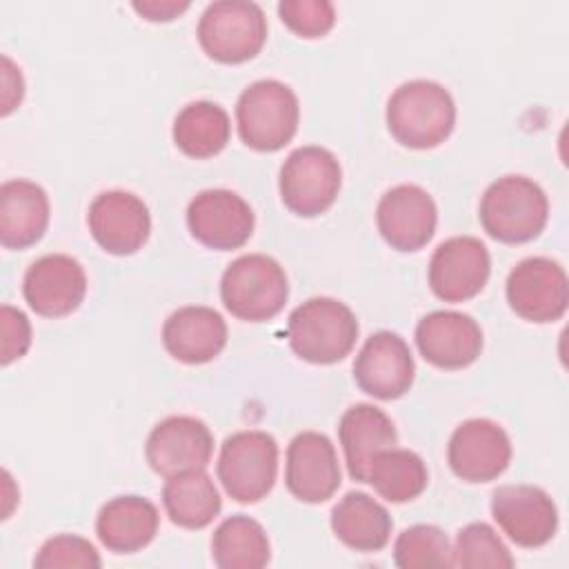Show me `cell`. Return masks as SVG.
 Masks as SVG:
<instances>
[{
	"label": "cell",
	"instance_id": "cell-35",
	"mask_svg": "<svg viewBox=\"0 0 569 569\" xmlns=\"http://www.w3.org/2000/svg\"><path fill=\"white\" fill-rule=\"evenodd\" d=\"M133 11H138L142 18L151 20V22H169L173 18H178L182 11L189 9V2H176V0H142V2H133L131 4Z\"/></svg>",
	"mask_w": 569,
	"mask_h": 569
},
{
	"label": "cell",
	"instance_id": "cell-22",
	"mask_svg": "<svg viewBox=\"0 0 569 569\" xmlns=\"http://www.w3.org/2000/svg\"><path fill=\"white\" fill-rule=\"evenodd\" d=\"M338 438L345 451L347 471L356 482H367V467L373 456L398 442L391 418L369 402H358L342 413Z\"/></svg>",
	"mask_w": 569,
	"mask_h": 569
},
{
	"label": "cell",
	"instance_id": "cell-5",
	"mask_svg": "<svg viewBox=\"0 0 569 569\" xmlns=\"http://www.w3.org/2000/svg\"><path fill=\"white\" fill-rule=\"evenodd\" d=\"M300 107L293 89L280 80L251 82L238 98L240 140L256 151H278L298 131Z\"/></svg>",
	"mask_w": 569,
	"mask_h": 569
},
{
	"label": "cell",
	"instance_id": "cell-10",
	"mask_svg": "<svg viewBox=\"0 0 569 569\" xmlns=\"http://www.w3.org/2000/svg\"><path fill=\"white\" fill-rule=\"evenodd\" d=\"M491 516L518 547H542L558 529L551 496L536 485H502L491 493Z\"/></svg>",
	"mask_w": 569,
	"mask_h": 569
},
{
	"label": "cell",
	"instance_id": "cell-23",
	"mask_svg": "<svg viewBox=\"0 0 569 569\" xmlns=\"http://www.w3.org/2000/svg\"><path fill=\"white\" fill-rule=\"evenodd\" d=\"M49 224V198L31 180H7L0 187V242L7 249L36 244Z\"/></svg>",
	"mask_w": 569,
	"mask_h": 569
},
{
	"label": "cell",
	"instance_id": "cell-24",
	"mask_svg": "<svg viewBox=\"0 0 569 569\" xmlns=\"http://www.w3.org/2000/svg\"><path fill=\"white\" fill-rule=\"evenodd\" d=\"M158 525L160 516L151 500L142 496H118L98 511L96 533L109 551L133 553L156 538Z\"/></svg>",
	"mask_w": 569,
	"mask_h": 569
},
{
	"label": "cell",
	"instance_id": "cell-20",
	"mask_svg": "<svg viewBox=\"0 0 569 569\" xmlns=\"http://www.w3.org/2000/svg\"><path fill=\"white\" fill-rule=\"evenodd\" d=\"M420 356L438 369H465L482 351L480 325L460 311H431L416 325Z\"/></svg>",
	"mask_w": 569,
	"mask_h": 569
},
{
	"label": "cell",
	"instance_id": "cell-29",
	"mask_svg": "<svg viewBox=\"0 0 569 569\" xmlns=\"http://www.w3.org/2000/svg\"><path fill=\"white\" fill-rule=\"evenodd\" d=\"M367 482L387 502H409L427 489L429 473L416 451L391 447L373 456L367 467Z\"/></svg>",
	"mask_w": 569,
	"mask_h": 569
},
{
	"label": "cell",
	"instance_id": "cell-32",
	"mask_svg": "<svg viewBox=\"0 0 569 569\" xmlns=\"http://www.w3.org/2000/svg\"><path fill=\"white\" fill-rule=\"evenodd\" d=\"M278 13L287 29L300 38H320L336 22V9L329 0H282Z\"/></svg>",
	"mask_w": 569,
	"mask_h": 569
},
{
	"label": "cell",
	"instance_id": "cell-17",
	"mask_svg": "<svg viewBox=\"0 0 569 569\" xmlns=\"http://www.w3.org/2000/svg\"><path fill=\"white\" fill-rule=\"evenodd\" d=\"M27 305L44 318L69 316L87 293L82 264L67 253H49L29 264L22 280Z\"/></svg>",
	"mask_w": 569,
	"mask_h": 569
},
{
	"label": "cell",
	"instance_id": "cell-4",
	"mask_svg": "<svg viewBox=\"0 0 569 569\" xmlns=\"http://www.w3.org/2000/svg\"><path fill=\"white\" fill-rule=\"evenodd\" d=\"M220 298L224 309L240 320H271L289 298L287 273L271 256H240L222 273Z\"/></svg>",
	"mask_w": 569,
	"mask_h": 569
},
{
	"label": "cell",
	"instance_id": "cell-3",
	"mask_svg": "<svg viewBox=\"0 0 569 569\" xmlns=\"http://www.w3.org/2000/svg\"><path fill=\"white\" fill-rule=\"evenodd\" d=\"M478 218L498 242L520 244L540 236L549 218V200L538 182L525 176H505L487 187Z\"/></svg>",
	"mask_w": 569,
	"mask_h": 569
},
{
	"label": "cell",
	"instance_id": "cell-30",
	"mask_svg": "<svg viewBox=\"0 0 569 569\" xmlns=\"http://www.w3.org/2000/svg\"><path fill=\"white\" fill-rule=\"evenodd\" d=\"M516 560L509 547L487 522H471L462 527L456 536V547L451 549V567L482 569V567H513Z\"/></svg>",
	"mask_w": 569,
	"mask_h": 569
},
{
	"label": "cell",
	"instance_id": "cell-21",
	"mask_svg": "<svg viewBox=\"0 0 569 569\" xmlns=\"http://www.w3.org/2000/svg\"><path fill=\"white\" fill-rule=\"evenodd\" d=\"M162 345L184 365H204L224 349L227 322L211 307H180L164 320Z\"/></svg>",
	"mask_w": 569,
	"mask_h": 569
},
{
	"label": "cell",
	"instance_id": "cell-27",
	"mask_svg": "<svg viewBox=\"0 0 569 569\" xmlns=\"http://www.w3.org/2000/svg\"><path fill=\"white\" fill-rule=\"evenodd\" d=\"M231 136L227 111L209 100L182 107L173 120V142L189 158H211L220 153Z\"/></svg>",
	"mask_w": 569,
	"mask_h": 569
},
{
	"label": "cell",
	"instance_id": "cell-16",
	"mask_svg": "<svg viewBox=\"0 0 569 569\" xmlns=\"http://www.w3.org/2000/svg\"><path fill=\"white\" fill-rule=\"evenodd\" d=\"M144 453L158 476L171 478L182 471L204 469L211 462L213 436L200 418L169 416L151 429Z\"/></svg>",
	"mask_w": 569,
	"mask_h": 569
},
{
	"label": "cell",
	"instance_id": "cell-8",
	"mask_svg": "<svg viewBox=\"0 0 569 569\" xmlns=\"http://www.w3.org/2000/svg\"><path fill=\"white\" fill-rule=\"evenodd\" d=\"M280 198L284 207L302 218L325 213L338 198L342 169L325 147H298L280 167Z\"/></svg>",
	"mask_w": 569,
	"mask_h": 569
},
{
	"label": "cell",
	"instance_id": "cell-6",
	"mask_svg": "<svg viewBox=\"0 0 569 569\" xmlns=\"http://www.w3.org/2000/svg\"><path fill=\"white\" fill-rule=\"evenodd\" d=\"M264 40V11L249 0L211 2L198 20V42L202 51L222 64H240L256 58Z\"/></svg>",
	"mask_w": 569,
	"mask_h": 569
},
{
	"label": "cell",
	"instance_id": "cell-7",
	"mask_svg": "<svg viewBox=\"0 0 569 569\" xmlns=\"http://www.w3.org/2000/svg\"><path fill=\"white\" fill-rule=\"evenodd\" d=\"M278 445L267 431H236L224 438L218 458V478L229 498L242 505L262 500L276 482Z\"/></svg>",
	"mask_w": 569,
	"mask_h": 569
},
{
	"label": "cell",
	"instance_id": "cell-15",
	"mask_svg": "<svg viewBox=\"0 0 569 569\" xmlns=\"http://www.w3.org/2000/svg\"><path fill=\"white\" fill-rule=\"evenodd\" d=\"M413 376L416 362L409 345L393 331L371 333L353 360L356 385L378 400L405 396L413 385Z\"/></svg>",
	"mask_w": 569,
	"mask_h": 569
},
{
	"label": "cell",
	"instance_id": "cell-34",
	"mask_svg": "<svg viewBox=\"0 0 569 569\" xmlns=\"http://www.w3.org/2000/svg\"><path fill=\"white\" fill-rule=\"evenodd\" d=\"M0 362L11 365L13 360H20L29 347H31V325L29 318L11 307H0Z\"/></svg>",
	"mask_w": 569,
	"mask_h": 569
},
{
	"label": "cell",
	"instance_id": "cell-2",
	"mask_svg": "<svg viewBox=\"0 0 569 569\" xmlns=\"http://www.w3.org/2000/svg\"><path fill=\"white\" fill-rule=\"evenodd\" d=\"M358 331L353 311L345 302L327 296L298 305L287 322L291 351L313 365H333L349 356Z\"/></svg>",
	"mask_w": 569,
	"mask_h": 569
},
{
	"label": "cell",
	"instance_id": "cell-31",
	"mask_svg": "<svg viewBox=\"0 0 569 569\" xmlns=\"http://www.w3.org/2000/svg\"><path fill=\"white\" fill-rule=\"evenodd\" d=\"M393 562L400 569L451 567L449 538L436 525H413V527H407L396 538Z\"/></svg>",
	"mask_w": 569,
	"mask_h": 569
},
{
	"label": "cell",
	"instance_id": "cell-14",
	"mask_svg": "<svg viewBox=\"0 0 569 569\" xmlns=\"http://www.w3.org/2000/svg\"><path fill=\"white\" fill-rule=\"evenodd\" d=\"M93 240L113 256H131L149 240L151 216L147 204L131 191H102L87 213Z\"/></svg>",
	"mask_w": 569,
	"mask_h": 569
},
{
	"label": "cell",
	"instance_id": "cell-9",
	"mask_svg": "<svg viewBox=\"0 0 569 569\" xmlns=\"http://www.w3.org/2000/svg\"><path fill=\"white\" fill-rule=\"evenodd\" d=\"M507 302L522 320H560L569 302L565 269L545 256L520 260L507 278Z\"/></svg>",
	"mask_w": 569,
	"mask_h": 569
},
{
	"label": "cell",
	"instance_id": "cell-33",
	"mask_svg": "<svg viewBox=\"0 0 569 569\" xmlns=\"http://www.w3.org/2000/svg\"><path fill=\"white\" fill-rule=\"evenodd\" d=\"M102 560L96 551V547L73 533H60L49 538L38 556L33 558V567L38 569H51V567H100Z\"/></svg>",
	"mask_w": 569,
	"mask_h": 569
},
{
	"label": "cell",
	"instance_id": "cell-1",
	"mask_svg": "<svg viewBox=\"0 0 569 569\" xmlns=\"http://www.w3.org/2000/svg\"><path fill=\"white\" fill-rule=\"evenodd\" d=\"M456 124L451 93L433 80H409L387 102V127L409 149H433L445 142Z\"/></svg>",
	"mask_w": 569,
	"mask_h": 569
},
{
	"label": "cell",
	"instance_id": "cell-26",
	"mask_svg": "<svg viewBox=\"0 0 569 569\" xmlns=\"http://www.w3.org/2000/svg\"><path fill=\"white\" fill-rule=\"evenodd\" d=\"M162 505L169 520L182 529H202L220 513L222 500L204 469H191L167 478Z\"/></svg>",
	"mask_w": 569,
	"mask_h": 569
},
{
	"label": "cell",
	"instance_id": "cell-12",
	"mask_svg": "<svg viewBox=\"0 0 569 569\" xmlns=\"http://www.w3.org/2000/svg\"><path fill=\"white\" fill-rule=\"evenodd\" d=\"M489 273V251L473 236H453L440 242L429 260V287L445 302L471 300L485 289Z\"/></svg>",
	"mask_w": 569,
	"mask_h": 569
},
{
	"label": "cell",
	"instance_id": "cell-25",
	"mask_svg": "<svg viewBox=\"0 0 569 569\" xmlns=\"http://www.w3.org/2000/svg\"><path fill=\"white\" fill-rule=\"evenodd\" d=\"M331 529L349 549L371 553L387 547L393 520L389 511L365 491H349L331 509Z\"/></svg>",
	"mask_w": 569,
	"mask_h": 569
},
{
	"label": "cell",
	"instance_id": "cell-18",
	"mask_svg": "<svg viewBox=\"0 0 569 569\" xmlns=\"http://www.w3.org/2000/svg\"><path fill=\"white\" fill-rule=\"evenodd\" d=\"M438 209L433 198L418 184L391 187L378 202L376 224L380 236L398 251L422 249L436 231Z\"/></svg>",
	"mask_w": 569,
	"mask_h": 569
},
{
	"label": "cell",
	"instance_id": "cell-19",
	"mask_svg": "<svg viewBox=\"0 0 569 569\" xmlns=\"http://www.w3.org/2000/svg\"><path fill=\"white\" fill-rule=\"evenodd\" d=\"M284 485L300 502L318 505L340 487V465L331 440L318 431L298 433L287 447Z\"/></svg>",
	"mask_w": 569,
	"mask_h": 569
},
{
	"label": "cell",
	"instance_id": "cell-11",
	"mask_svg": "<svg viewBox=\"0 0 569 569\" xmlns=\"http://www.w3.org/2000/svg\"><path fill=\"white\" fill-rule=\"evenodd\" d=\"M187 224L191 236L216 251L242 247L253 233V209L229 189L200 191L187 207Z\"/></svg>",
	"mask_w": 569,
	"mask_h": 569
},
{
	"label": "cell",
	"instance_id": "cell-28",
	"mask_svg": "<svg viewBox=\"0 0 569 569\" xmlns=\"http://www.w3.org/2000/svg\"><path fill=\"white\" fill-rule=\"evenodd\" d=\"M211 556L220 569H262L271 558V545L258 520L238 513L213 531Z\"/></svg>",
	"mask_w": 569,
	"mask_h": 569
},
{
	"label": "cell",
	"instance_id": "cell-13",
	"mask_svg": "<svg viewBox=\"0 0 569 569\" xmlns=\"http://www.w3.org/2000/svg\"><path fill=\"white\" fill-rule=\"evenodd\" d=\"M451 471L465 482H491L511 462L507 431L487 418H471L456 427L447 445Z\"/></svg>",
	"mask_w": 569,
	"mask_h": 569
}]
</instances>
